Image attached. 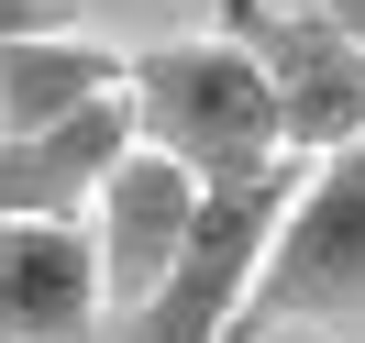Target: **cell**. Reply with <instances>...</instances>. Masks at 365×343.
<instances>
[{
    "instance_id": "cell-4",
    "label": "cell",
    "mask_w": 365,
    "mask_h": 343,
    "mask_svg": "<svg viewBox=\"0 0 365 343\" xmlns=\"http://www.w3.org/2000/svg\"><path fill=\"white\" fill-rule=\"evenodd\" d=\"M222 34L255 56V78H266V100H277V144H288L299 166L343 155V144L365 133V56H354L343 23L288 11V0H232Z\"/></svg>"
},
{
    "instance_id": "cell-8",
    "label": "cell",
    "mask_w": 365,
    "mask_h": 343,
    "mask_svg": "<svg viewBox=\"0 0 365 343\" xmlns=\"http://www.w3.org/2000/svg\"><path fill=\"white\" fill-rule=\"evenodd\" d=\"M89 100H122V56L78 23H45V34H11L0 45V133H45V122L89 111Z\"/></svg>"
},
{
    "instance_id": "cell-6",
    "label": "cell",
    "mask_w": 365,
    "mask_h": 343,
    "mask_svg": "<svg viewBox=\"0 0 365 343\" xmlns=\"http://www.w3.org/2000/svg\"><path fill=\"white\" fill-rule=\"evenodd\" d=\"M0 343H100L89 222H0Z\"/></svg>"
},
{
    "instance_id": "cell-7",
    "label": "cell",
    "mask_w": 365,
    "mask_h": 343,
    "mask_svg": "<svg viewBox=\"0 0 365 343\" xmlns=\"http://www.w3.org/2000/svg\"><path fill=\"white\" fill-rule=\"evenodd\" d=\"M122 100H89V111L45 122V133H0V222H67L89 210L100 166L122 155Z\"/></svg>"
},
{
    "instance_id": "cell-2",
    "label": "cell",
    "mask_w": 365,
    "mask_h": 343,
    "mask_svg": "<svg viewBox=\"0 0 365 343\" xmlns=\"http://www.w3.org/2000/svg\"><path fill=\"white\" fill-rule=\"evenodd\" d=\"M354 310H365V155H310L299 188L277 200L266 222V255L244 277V310H232V343L255 332H332L354 343Z\"/></svg>"
},
{
    "instance_id": "cell-1",
    "label": "cell",
    "mask_w": 365,
    "mask_h": 343,
    "mask_svg": "<svg viewBox=\"0 0 365 343\" xmlns=\"http://www.w3.org/2000/svg\"><path fill=\"white\" fill-rule=\"evenodd\" d=\"M122 133L144 155L188 166L200 188L210 178H255V166L288 155L277 144V100H266V78H255V56L232 34H178V45L122 56Z\"/></svg>"
},
{
    "instance_id": "cell-5",
    "label": "cell",
    "mask_w": 365,
    "mask_h": 343,
    "mask_svg": "<svg viewBox=\"0 0 365 343\" xmlns=\"http://www.w3.org/2000/svg\"><path fill=\"white\" fill-rule=\"evenodd\" d=\"M188 210H200V178L166 155H144V144H122L111 166H100L89 188V266H100V321H122L144 288L166 277V255L188 244Z\"/></svg>"
},
{
    "instance_id": "cell-9",
    "label": "cell",
    "mask_w": 365,
    "mask_h": 343,
    "mask_svg": "<svg viewBox=\"0 0 365 343\" xmlns=\"http://www.w3.org/2000/svg\"><path fill=\"white\" fill-rule=\"evenodd\" d=\"M45 23H67L56 0H0V45H11V34H45Z\"/></svg>"
},
{
    "instance_id": "cell-10",
    "label": "cell",
    "mask_w": 365,
    "mask_h": 343,
    "mask_svg": "<svg viewBox=\"0 0 365 343\" xmlns=\"http://www.w3.org/2000/svg\"><path fill=\"white\" fill-rule=\"evenodd\" d=\"M288 11H321V23H343V34L365 23V0H288Z\"/></svg>"
},
{
    "instance_id": "cell-3",
    "label": "cell",
    "mask_w": 365,
    "mask_h": 343,
    "mask_svg": "<svg viewBox=\"0 0 365 343\" xmlns=\"http://www.w3.org/2000/svg\"><path fill=\"white\" fill-rule=\"evenodd\" d=\"M299 188V155L255 166V178H210L200 210H188V244L166 255V277L111 321L122 343H232V310H244V277L266 255V222L277 200Z\"/></svg>"
}]
</instances>
